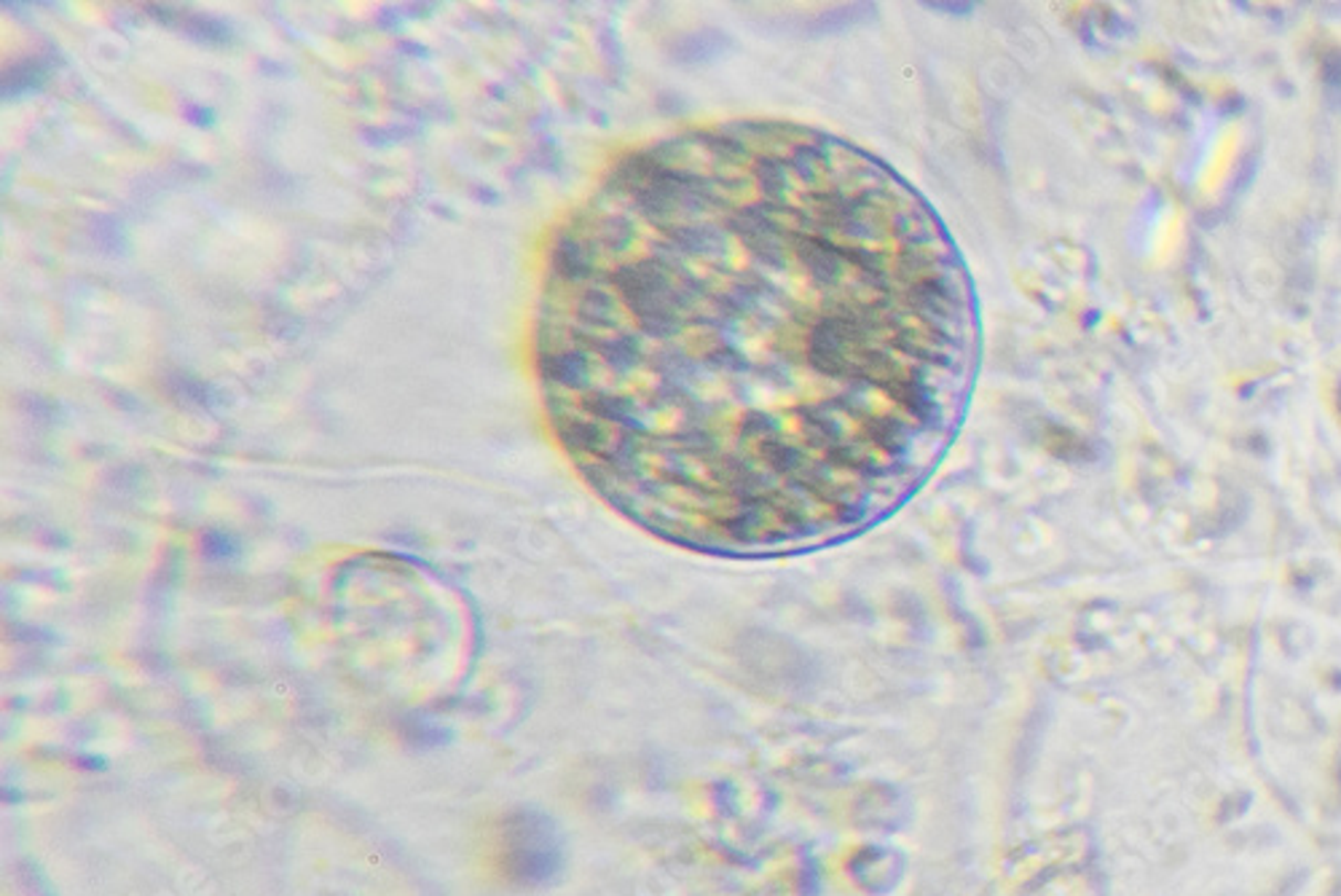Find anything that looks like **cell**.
Here are the masks:
<instances>
[{"instance_id": "6da1fadb", "label": "cell", "mask_w": 1341, "mask_h": 896, "mask_svg": "<svg viewBox=\"0 0 1341 896\" xmlns=\"http://www.w3.org/2000/svg\"><path fill=\"white\" fill-rule=\"evenodd\" d=\"M553 433L609 508L725 559L832 548L934 476L977 387V288L929 199L805 124L671 132L553 237Z\"/></svg>"}]
</instances>
